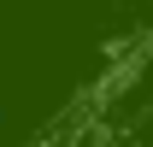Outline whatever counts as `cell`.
Returning a JSON list of instances; mask_svg holds the SVG:
<instances>
[{"instance_id":"obj_1","label":"cell","mask_w":153,"mask_h":147,"mask_svg":"<svg viewBox=\"0 0 153 147\" xmlns=\"http://www.w3.org/2000/svg\"><path fill=\"white\" fill-rule=\"evenodd\" d=\"M0 118H6V112H0Z\"/></svg>"}]
</instances>
